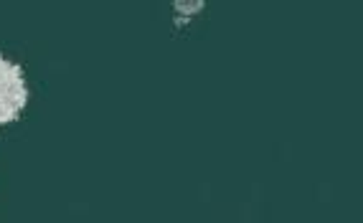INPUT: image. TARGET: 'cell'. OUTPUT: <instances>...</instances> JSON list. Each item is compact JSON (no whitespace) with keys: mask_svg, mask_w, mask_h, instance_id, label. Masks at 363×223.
Returning <instances> with one entry per match:
<instances>
[{"mask_svg":"<svg viewBox=\"0 0 363 223\" xmlns=\"http://www.w3.org/2000/svg\"><path fill=\"white\" fill-rule=\"evenodd\" d=\"M26 79L16 64L0 56V125L11 122L26 107Z\"/></svg>","mask_w":363,"mask_h":223,"instance_id":"obj_1","label":"cell"}]
</instances>
